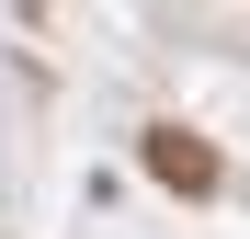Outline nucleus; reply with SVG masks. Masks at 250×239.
Segmentation results:
<instances>
[{
  "label": "nucleus",
  "mask_w": 250,
  "mask_h": 239,
  "mask_svg": "<svg viewBox=\"0 0 250 239\" xmlns=\"http://www.w3.org/2000/svg\"><path fill=\"white\" fill-rule=\"evenodd\" d=\"M148 171L171 182V194H216V148L182 137V126H159V137H148Z\"/></svg>",
  "instance_id": "obj_1"
}]
</instances>
